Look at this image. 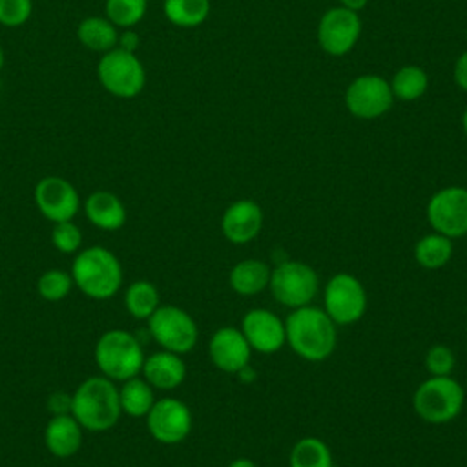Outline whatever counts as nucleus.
I'll list each match as a JSON object with an SVG mask.
<instances>
[{
  "instance_id": "obj_2",
  "label": "nucleus",
  "mask_w": 467,
  "mask_h": 467,
  "mask_svg": "<svg viewBox=\"0 0 467 467\" xmlns=\"http://www.w3.org/2000/svg\"><path fill=\"white\" fill-rule=\"evenodd\" d=\"M119 389L106 376L84 379L71 394V416L91 432L109 431L120 418Z\"/></svg>"
},
{
  "instance_id": "obj_21",
  "label": "nucleus",
  "mask_w": 467,
  "mask_h": 467,
  "mask_svg": "<svg viewBox=\"0 0 467 467\" xmlns=\"http://www.w3.org/2000/svg\"><path fill=\"white\" fill-rule=\"evenodd\" d=\"M272 268L261 259H243L230 270L228 281L239 296H257L270 285Z\"/></svg>"
},
{
  "instance_id": "obj_34",
  "label": "nucleus",
  "mask_w": 467,
  "mask_h": 467,
  "mask_svg": "<svg viewBox=\"0 0 467 467\" xmlns=\"http://www.w3.org/2000/svg\"><path fill=\"white\" fill-rule=\"evenodd\" d=\"M47 409L53 416L57 414H71V394L57 390L47 398Z\"/></svg>"
},
{
  "instance_id": "obj_23",
  "label": "nucleus",
  "mask_w": 467,
  "mask_h": 467,
  "mask_svg": "<svg viewBox=\"0 0 467 467\" xmlns=\"http://www.w3.org/2000/svg\"><path fill=\"white\" fill-rule=\"evenodd\" d=\"M452 252V239L438 232L421 235L414 244V259L425 270H438L445 266L451 261Z\"/></svg>"
},
{
  "instance_id": "obj_3",
  "label": "nucleus",
  "mask_w": 467,
  "mask_h": 467,
  "mask_svg": "<svg viewBox=\"0 0 467 467\" xmlns=\"http://www.w3.org/2000/svg\"><path fill=\"white\" fill-rule=\"evenodd\" d=\"M73 285L91 299H109L122 285V266L117 255L104 246L78 252L71 265Z\"/></svg>"
},
{
  "instance_id": "obj_28",
  "label": "nucleus",
  "mask_w": 467,
  "mask_h": 467,
  "mask_svg": "<svg viewBox=\"0 0 467 467\" xmlns=\"http://www.w3.org/2000/svg\"><path fill=\"white\" fill-rule=\"evenodd\" d=\"M389 84H390L392 95L396 99L416 100L427 91L429 77L418 66H403L394 73V77Z\"/></svg>"
},
{
  "instance_id": "obj_35",
  "label": "nucleus",
  "mask_w": 467,
  "mask_h": 467,
  "mask_svg": "<svg viewBox=\"0 0 467 467\" xmlns=\"http://www.w3.org/2000/svg\"><path fill=\"white\" fill-rule=\"evenodd\" d=\"M139 44H140V36H139V33H137L135 29L130 27V29H124L122 33H119L117 47H120V49H124V51L135 53L137 47H139Z\"/></svg>"
},
{
  "instance_id": "obj_4",
  "label": "nucleus",
  "mask_w": 467,
  "mask_h": 467,
  "mask_svg": "<svg viewBox=\"0 0 467 467\" xmlns=\"http://www.w3.org/2000/svg\"><path fill=\"white\" fill-rule=\"evenodd\" d=\"M465 403V390L452 376H429L412 396L416 416L432 425L456 420Z\"/></svg>"
},
{
  "instance_id": "obj_25",
  "label": "nucleus",
  "mask_w": 467,
  "mask_h": 467,
  "mask_svg": "<svg viewBox=\"0 0 467 467\" xmlns=\"http://www.w3.org/2000/svg\"><path fill=\"white\" fill-rule=\"evenodd\" d=\"M161 305V296L151 281H133L124 294V306L135 319H148Z\"/></svg>"
},
{
  "instance_id": "obj_20",
  "label": "nucleus",
  "mask_w": 467,
  "mask_h": 467,
  "mask_svg": "<svg viewBox=\"0 0 467 467\" xmlns=\"http://www.w3.org/2000/svg\"><path fill=\"white\" fill-rule=\"evenodd\" d=\"M84 212L93 226L106 232L120 230L126 223V208L122 201L108 190H97L89 193L84 202Z\"/></svg>"
},
{
  "instance_id": "obj_39",
  "label": "nucleus",
  "mask_w": 467,
  "mask_h": 467,
  "mask_svg": "<svg viewBox=\"0 0 467 467\" xmlns=\"http://www.w3.org/2000/svg\"><path fill=\"white\" fill-rule=\"evenodd\" d=\"M462 128H463L465 137H467V108H465V111H463V115H462Z\"/></svg>"
},
{
  "instance_id": "obj_18",
  "label": "nucleus",
  "mask_w": 467,
  "mask_h": 467,
  "mask_svg": "<svg viewBox=\"0 0 467 467\" xmlns=\"http://www.w3.org/2000/svg\"><path fill=\"white\" fill-rule=\"evenodd\" d=\"M140 372L153 389L173 390L186 378V363L182 361L181 354H175L170 350H159L144 358V365Z\"/></svg>"
},
{
  "instance_id": "obj_10",
  "label": "nucleus",
  "mask_w": 467,
  "mask_h": 467,
  "mask_svg": "<svg viewBox=\"0 0 467 467\" xmlns=\"http://www.w3.org/2000/svg\"><path fill=\"white\" fill-rule=\"evenodd\" d=\"M432 232L449 239L467 235V188L445 186L434 192L425 208Z\"/></svg>"
},
{
  "instance_id": "obj_8",
  "label": "nucleus",
  "mask_w": 467,
  "mask_h": 467,
  "mask_svg": "<svg viewBox=\"0 0 467 467\" xmlns=\"http://www.w3.org/2000/svg\"><path fill=\"white\" fill-rule=\"evenodd\" d=\"M148 330L162 350L175 354L190 352L199 339L195 319L181 306L159 305V308L146 319Z\"/></svg>"
},
{
  "instance_id": "obj_41",
  "label": "nucleus",
  "mask_w": 467,
  "mask_h": 467,
  "mask_svg": "<svg viewBox=\"0 0 467 467\" xmlns=\"http://www.w3.org/2000/svg\"><path fill=\"white\" fill-rule=\"evenodd\" d=\"M465 38H467V35H465Z\"/></svg>"
},
{
  "instance_id": "obj_11",
  "label": "nucleus",
  "mask_w": 467,
  "mask_h": 467,
  "mask_svg": "<svg viewBox=\"0 0 467 467\" xmlns=\"http://www.w3.org/2000/svg\"><path fill=\"white\" fill-rule=\"evenodd\" d=\"M390 84L379 75H359L345 89V106L350 115L372 120L385 115L392 106Z\"/></svg>"
},
{
  "instance_id": "obj_17",
  "label": "nucleus",
  "mask_w": 467,
  "mask_h": 467,
  "mask_svg": "<svg viewBox=\"0 0 467 467\" xmlns=\"http://www.w3.org/2000/svg\"><path fill=\"white\" fill-rule=\"evenodd\" d=\"M263 228V210L252 199L234 201L221 217V232L232 244L252 243Z\"/></svg>"
},
{
  "instance_id": "obj_24",
  "label": "nucleus",
  "mask_w": 467,
  "mask_h": 467,
  "mask_svg": "<svg viewBox=\"0 0 467 467\" xmlns=\"http://www.w3.org/2000/svg\"><path fill=\"white\" fill-rule=\"evenodd\" d=\"M119 400L122 412L131 418H146L155 403L153 387L144 378H130L122 381V387L119 389Z\"/></svg>"
},
{
  "instance_id": "obj_31",
  "label": "nucleus",
  "mask_w": 467,
  "mask_h": 467,
  "mask_svg": "<svg viewBox=\"0 0 467 467\" xmlns=\"http://www.w3.org/2000/svg\"><path fill=\"white\" fill-rule=\"evenodd\" d=\"M425 368L429 376H451L456 367V356L447 345H432L425 354Z\"/></svg>"
},
{
  "instance_id": "obj_40",
  "label": "nucleus",
  "mask_w": 467,
  "mask_h": 467,
  "mask_svg": "<svg viewBox=\"0 0 467 467\" xmlns=\"http://www.w3.org/2000/svg\"><path fill=\"white\" fill-rule=\"evenodd\" d=\"M2 66H4V51L0 47V69H2Z\"/></svg>"
},
{
  "instance_id": "obj_5",
  "label": "nucleus",
  "mask_w": 467,
  "mask_h": 467,
  "mask_svg": "<svg viewBox=\"0 0 467 467\" xmlns=\"http://www.w3.org/2000/svg\"><path fill=\"white\" fill-rule=\"evenodd\" d=\"M95 363L102 376L111 381H126L139 376L142 370V345L128 330H106L95 345Z\"/></svg>"
},
{
  "instance_id": "obj_9",
  "label": "nucleus",
  "mask_w": 467,
  "mask_h": 467,
  "mask_svg": "<svg viewBox=\"0 0 467 467\" xmlns=\"http://www.w3.org/2000/svg\"><path fill=\"white\" fill-rule=\"evenodd\" d=\"M367 290L363 283L347 272L332 275L323 290V310L336 325H352L367 312Z\"/></svg>"
},
{
  "instance_id": "obj_16",
  "label": "nucleus",
  "mask_w": 467,
  "mask_h": 467,
  "mask_svg": "<svg viewBox=\"0 0 467 467\" xmlns=\"http://www.w3.org/2000/svg\"><path fill=\"white\" fill-rule=\"evenodd\" d=\"M252 352L254 350L244 339L241 328L235 327L217 328L208 341V356L212 363L226 374H237L248 367Z\"/></svg>"
},
{
  "instance_id": "obj_14",
  "label": "nucleus",
  "mask_w": 467,
  "mask_h": 467,
  "mask_svg": "<svg viewBox=\"0 0 467 467\" xmlns=\"http://www.w3.org/2000/svg\"><path fill=\"white\" fill-rule=\"evenodd\" d=\"M35 202L38 212L53 224L71 221L80 208L77 188L58 175H47L36 182Z\"/></svg>"
},
{
  "instance_id": "obj_27",
  "label": "nucleus",
  "mask_w": 467,
  "mask_h": 467,
  "mask_svg": "<svg viewBox=\"0 0 467 467\" xmlns=\"http://www.w3.org/2000/svg\"><path fill=\"white\" fill-rule=\"evenodd\" d=\"M166 18L177 27H197L210 15V0H164Z\"/></svg>"
},
{
  "instance_id": "obj_15",
  "label": "nucleus",
  "mask_w": 467,
  "mask_h": 467,
  "mask_svg": "<svg viewBox=\"0 0 467 467\" xmlns=\"http://www.w3.org/2000/svg\"><path fill=\"white\" fill-rule=\"evenodd\" d=\"M241 332L250 348L261 354H274L286 343L285 321L268 308H250L241 321Z\"/></svg>"
},
{
  "instance_id": "obj_7",
  "label": "nucleus",
  "mask_w": 467,
  "mask_h": 467,
  "mask_svg": "<svg viewBox=\"0 0 467 467\" xmlns=\"http://www.w3.org/2000/svg\"><path fill=\"white\" fill-rule=\"evenodd\" d=\"M268 288L279 305L294 310L312 303L319 288V277L310 265L290 259L272 268Z\"/></svg>"
},
{
  "instance_id": "obj_6",
  "label": "nucleus",
  "mask_w": 467,
  "mask_h": 467,
  "mask_svg": "<svg viewBox=\"0 0 467 467\" xmlns=\"http://www.w3.org/2000/svg\"><path fill=\"white\" fill-rule=\"evenodd\" d=\"M100 86L119 99H133L146 86V69L139 57L131 51L113 47L102 53L97 64Z\"/></svg>"
},
{
  "instance_id": "obj_1",
  "label": "nucleus",
  "mask_w": 467,
  "mask_h": 467,
  "mask_svg": "<svg viewBox=\"0 0 467 467\" xmlns=\"http://www.w3.org/2000/svg\"><path fill=\"white\" fill-rule=\"evenodd\" d=\"M286 345L305 361L319 363L332 356L337 345L336 323L323 308L306 305L294 308L285 319Z\"/></svg>"
},
{
  "instance_id": "obj_12",
  "label": "nucleus",
  "mask_w": 467,
  "mask_h": 467,
  "mask_svg": "<svg viewBox=\"0 0 467 467\" xmlns=\"http://www.w3.org/2000/svg\"><path fill=\"white\" fill-rule=\"evenodd\" d=\"M146 425L153 440L164 445H175L186 440L192 431V410L177 398L155 400L146 414Z\"/></svg>"
},
{
  "instance_id": "obj_32",
  "label": "nucleus",
  "mask_w": 467,
  "mask_h": 467,
  "mask_svg": "<svg viewBox=\"0 0 467 467\" xmlns=\"http://www.w3.org/2000/svg\"><path fill=\"white\" fill-rule=\"evenodd\" d=\"M51 243L62 254H75L82 244V232L73 221L55 223L51 230Z\"/></svg>"
},
{
  "instance_id": "obj_36",
  "label": "nucleus",
  "mask_w": 467,
  "mask_h": 467,
  "mask_svg": "<svg viewBox=\"0 0 467 467\" xmlns=\"http://www.w3.org/2000/svg\"><path fill=\"white\" fill-rule=\"evenodd\" d=\"M452 77H454L456 86L467 93V51H463V53L458 57V60H456V64H454Z\"/></svg>"
},
{
  "instance_id": "obj_26",
  "label": "nucleus",
  "mask_w": 467,
  "mask_h": 467,
  "mask_svg": "<svg viewBox=\"0 0 467 467\" xmlns=\"http://www.w3.org/2000/svg\"><path fill=\"white\" fill-rule=\"evenodd\" d=\"M290 467H334L328 445L316 436L297 440L288 456Z\"/></svg>"
},
{
  "instance_id": "obj_38",
  "label": "nucleus",
  "mask_w": 467,
  "mask_h": 467,
  "mask_svg": "<svg viewBox=\"0 0 467 467\" xmlns=\"http://www.w3.org/2000/svg\"><path fill=\"white\" fill-rule=\"evenodd\" d=\"M228 467H257L250 458H235L228 463Z\"/></svg>"
},
{
  "instance_id": "obj_13",
  "label": "nucleus",
  "mask_w": 467,
  "mask_h": 467,
  "mask_svg": "<svg viewBox=\"0 0 467 467\" xmlns=\"http://www.w3.org/2000/svg\"><path fill=\"white\" fill-rule=\"evenodd\" d=\"M361 35V20L356 11L347 7H332L323 13L317 24V42L321 49L332 57L347 55Z\"/></svg>"
},
{
  "instance_id": "obj_22",
  "label": "nucleus",
  "mask_w": 467,
  "mask_h": 467,
  "mask_svg": "<svg viewBox=\"0 0 467 467\" xmlns=\"http://www.w3.org/2000/svg\"><path fill=\"white\" fill-rule=\"evenodd\" d=\"M77 36L84 47L106 53L117 47L119 31L117 26L106 16H86L77 26Z\"/></svg>"
},
{
  "instance_id": "obj_19",
  "label": "nucleus",
  "mask_w": 467,
  "mask_h": 467,
  "mask_svg": "<svg viewBox=\"0 0 467 467\" xmlns=\"http://www.w3.org/2000/svg\"><path fill=\"white\" fill-rule=\"evenodd\" d=\"M44 443L53 456L69 458L82 445V427L71 414L51 416L44 429Z\"/></svg>"
},
{
  "instance_id": "obj_33",
  "label": "nucleus",
  "mask_w": 467,
  "mask_h": 467,
  "mask_svg": "<svg viewBox=\"0 0 467 467\" xmlns=\"http://www.w3.org/2000/svg\"><path fill=\"white\" fill-rule=\"evenodd\" d=\"M33 13V0H0V24L5 27L24 26Z\"/></svg>"
},
{
  "instance_id": "obj_30",
  "label": "nucleus",
  "mask_w": 467,
  "mask_h": 467,
  "mask_svg": "<svg viewBox=\"0 0 467 467\" xmlns=\"http://www.w3.org/2000/svg\"><path fill=\"white\" fill-rule=\"evenodd\" d=\"M71 288H73L71 274H67L60 268L46 270L36 281L38 296L46 301H51V303L62 301L71 292Z\"/></svg>"
},
{
  "instance_id": "obj_29",
  "label": "nucleus",
  "mask_w": 467,
  "mask_h": 467,
  "mask_svg": "<svg viewBox=\"0 0 467 467\" xmlns=\"http://www.w3.org/2000/svg\"><path fill=\"white\" fill-rule=\"evenodd\" d=\"M106 18L117 27L130 29L137 26L148 9V0H106Z\"/></svg>"
},
{
  "instance_id": "obj_37",
  "label": "nucleus",
  "mask_w": 467,
  "mask_h": 467,
  "mask_svg": "<svg viewBox=\"0 0 467 467\" xmlns=\"http://www.w3.org/2000/svg\"><path fill=\"white\" fill-rule=\"evenodd\" d=\"M339 2H341V7H347V9L358 13L359 9H363L367 5L368 0H339Z\"/></svg>"
}]
</instances>
